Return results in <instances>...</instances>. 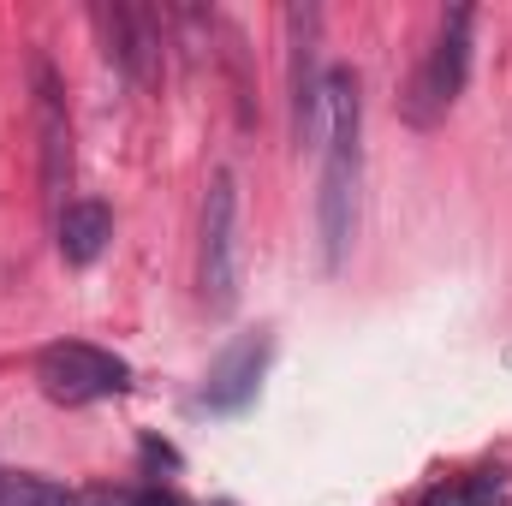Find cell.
Listing matches in <instances>:
<instances>
[{
	"label": "cell",
	"instance_id": "1",
	"mask_svg": "<svg viewBox=\"0 0 512 506\" xmlns=\"http://www.w3.org/2000/svg\"><path fill=\"white\" fill-rule=\"evenodd\" d=\"M358 161H364V90L352 66L322 72V185H316V239L334 274L358 227Z\"/></svg>",
	"mask_w": 512,
	"mask_h": 506
},
{
	"label": "cell",
	"instance_id": "2",
	"mask_svg": "<svg viewBox=\"0 0 512 506\" xmlns=\"http://www.w3.org/2000/svg\"><path fill=\"white\" fill-rule=\"evenodd\" d=\"M471 30H477V12L471 6H447L441 12V30L423 54V66L411 72L405 96H399V114L411 131H435L453 102L465 96V78H471Z\"/></svg>",
	"mask_w": 512,
	"mask_h": 506
},
{
	"label": "cell",
	"instance_id": "3",
	"mask_svg": "<svg viewBox=\"0 0 512 506\" xmlns=\"http://www.w3.org/2000/svg\"><path fill=\"white\" fill-rule=\"evenodd\" d=\"M197 292L209 316L239 310V185L233 173H215L203 191V239H197Z\"/></svg>",
	"mask_w": 512,
	"mask_h": 506
},
{
	"label": "cell",
	"instance_id": "4",
	"mask_svg": "<svg viewBox=\"0 0 512 506\" xmlns=\"http://www.w3.org/2000/svg\"><path fill=\"white\" fill-rule=\"evenodd\" d=\"M36 381L54 405H96V399H120L131 387V364L90 346V340H54L36 352Z\"/></svg>",
	"mask_w": 512,
	"mask_h": 506
},
{
	"label": "cell",
	"instance_id": "5",
	"mask_svg": "<svg viewBox=\"0 0 512 506\" xmlns=\"http://www.w3.org/2000/svg\"><path fill=\"white\" fill-rule=\"evenodd\" d=\"M36 143H42V203L60 221L66 191H72V114H66V90L48 60H36Z\"/></svg>",
	"mask_w": 512,
	"mask_h": 506
},
{
	"label": "cell",
	"instance_id": "6",
	"mask_svg": "<svg viewBox=\"0 0 512 506\" xmlns=\"http://www.w3.org/2000/svg\"><path fill=\"white\" fill-rule=\"evenodd\" d=\"M286 30H292V137L298 149H322V72H316V48H322V6H286Z\"/></svg>",
	"mask_w": 512,
	"mask_h": 506
},
{
	"label": "cell",
	"instance_id": "7",
	"mask_svg": "<svg viewBox=\"0 0 512 506\" xmlns=\"http://www.w3.org/2000/svg\"><path fill=\"white\" fill-rule=\"evenodd\" d=\"M90 24H96V36H102V54H108L126 78H137V84L155 78V48H161V18H155V12L126 6V0H102V6H90Z\"/></svg>",
	"mask_w": 512,
	"mask_h": 506
},
{
	"label": "cell",
	"instance_id": "8",
	"mask_svg": "<svg viewBox=\"0 0 512 506\" xmlns=\"http://www.w3.org/2000/svg\"><path fill=\"white\" fill-rule=\"evenodd\" d=\"M274 358V334H239L215 364H209V381H203V405L209 411H245L262 387V370Z\"/></svg>",
	"mask_w": 512,
	"mask_h": 506
},
{
	"label": "cell",
	"instance_id": "9",
	"mask_svg": "<svg viewBox=\"0 0 512 506\" xmlns=\"http://www.w3.org/2000/svg\"><path fill=\"white\" fill-rule=\"evenodd\" d=\"M108 239H114L108 203H66V215L54 221V245H60V256L72 268H90L96 256L108 251Z\"/></svg>",
	"mask_w": 512,
	"mask_h": 506
},
{
	"label": "cell",
	"instance_id": "10",
	"mask_svg": "<svg viewBox=\"0 0 512 506\" xmlns=\"http://www.w3.org/2000/svg\"><path fill=\"white\" fill-rule=\"evenodd\" d=\"M0 506H78V495L30 471H0Z\"/></svg>",
	"mask_w": 512,
	"mask_h": 506
},
{
	"label": "cell",
	"instance_id": "11",
	"mask_svg": "<svg viewBox=\"0 0 512 506\" xmlns=\"http://www.w3.org/2000/svg\"><path fill=\"white\" fill-rule=\"evenodd\" d=\"M429 506H507V477H501V471H477V477H459L453 489L429 495Z\"/></svg>",
	"mask_w": 512,
	"mask_h": 506
},
{
	"label": "cell",
	"instance_id": "12",
	"mask_svg": "<svg viewBox=\"0 0 512 506\" xmlns=\"http://www.w3.org/2000/svg\"><path fill=\"white\" fill-rule=\"evenodd\" d=\"M131 506H191L179 489H161V483H137L131 489Z\"/></svg>",
	"mask_w": 512,
	"mask_h": 506
},
{
	"label": "cell",
	"instance_id": "13",
	"mask_svg": "<svg viewBox=\"0 0 512 506\" xmlns=\"http://www.w3.org/2000/svg\"><path fill=\"white\" fill-rule=\"evenodd\" d=\"M143 459H149V465H167V471H173V465H179V453H173V447H161V441H155V435H149V441H143Z\"/></svg>",
	"mask_w": 512,
	"mask_h": 506
},
{
	"label": "cell",
	"instance_id": "14",
	"mask_svg": "<svg viewBox=\"0 0 512 506\" xmlns=\"http://www.w3.org/2000/svg\"><path fill=\"white\" fill-rule=\"evenodd\" d=\"M221 506H227V501H221Z\"/></svg>",
	"mask_w": 512,
	"mask_h": 506
}]
</instances>
